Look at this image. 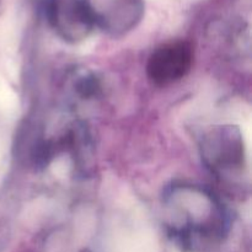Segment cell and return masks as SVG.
Returning a JSON list of instances; mask_svg holds the SVG:
<instances>
[{"mask_svg": "<svg viewBox=\"0 0 252 252\" xmlns=\"http://www.w3.org/2000/svg\"><path fill=\"white\" fill-rule=\"evenodd\" d=\"M167 228L181 238H216L228 226V213L218 198L201 186L175 184L162 196Z\"/></svg>", "mask_w": 252, "mask_h": 252, "instance_id": "cell-1", "label": "cell"}, {"mask_svg": "<svg viewBox=\"0 0 252 252\" xmlns=\"http://www.w3.org/2000/svg\"><path fill=\"white\" fill-rule=\"evenodd\" d=\"M201 157L207 169L224 180L241 176L246 167L245 147L240 130L233 126H217L203 135Z\"/></svg>", "mask_w": 252, "mask_h": 252, "instance_id": "cell-2", "label": "cell"}, {"mask_svg": "<svg viewBox=\"0 0 252 252\" xmlns=\"http://www.w3.org/2000/svg\"><path fill=\"white\" fill-rule=\"evenodd\" d=\"M46 12L52 30L69 43L84 41L96 27L89 0H48Z\"/></svg>", "mask_w": 252, "mask_h": 252, "instance_id": "cell-3", "label": "cell"}, {"mask_svg": "<svg viewBox=\"0 0 252 252\" xmlns=\"http://www.w3.org/2000/svg\"><path fill=\"white\" fill-rule=\"evenodd\" d=\"M193 64V48L186 41H172L158 47L148 59L147 73L150 80L166 86L181 80Z\"/></svg>", "mask_w": 252, "mask_h": 252, "instance_id": "cell-4", "label": "cell"}, {"mask_svg": "<svg viewBox=\"0 0 252 252\" xmlns=\"http://www.w3.org/2000/svg\"><path fill=\"white\" fill-rule=\"evenodd\" d=\"M96 26L112 36H123L137 26L144 11L143 0H89Z\"/></svg>", "mask_w": 252, "mask_h": 252, "instance_id": "cell-5", "label": "cell"}, {"mask_svg": "<svg viewBox=\"0 0 252 252\" xmlns=\"http://www.w3.org/2000/svg\"><path fill=\"white\" fill-rule=\"evenodd\" d=\"M76 89L83 97L93 96L98 90V84L94 76H81V79H79L76 83Z\"/></svg>", "mask_w": 252, "mask_h": 252, "instance_id": "cell-6", "label": "cell"}]
</instances>
